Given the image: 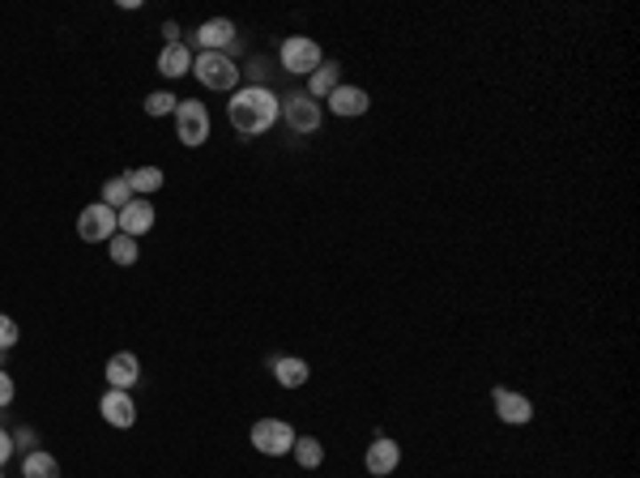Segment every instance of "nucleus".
<instances>
[{"mask_svg": "<svg viewBox=\"0 0 640 478\" xmlns=\"http://www.w3.org/2000/svg\"><path fill=\"white\" fill-rule=\"evenodd\" d=\"M282 116V103L274 99V90L265 86H244L227 103V120L239 137H260V132L274 129V120Z\"/></svg>", "mask_w": 640, "mask_h": 478, "instance_id": "nucleus-1", "label": "nucleus"}, {"mask_svg": "<svg viewBox=\"0 0 640 478\" xmlns=\"http://www.w3.org/2000/svg\"><path fill=\"white\" fill-rule=\"evenodd\" d=\"M192 73L205 90H235L239 86V65H235L227 52H201L192 56Z\"/></svg>", "mask_w": 640, "mask_h": 478, "instance_id": "nucleus-2", "label": "nucleus"}, {"mask_svg": "<svg viewBox=\"0 0 640 478\" xmlns=\"http://www.w3.org/2000/svg\"><path fill=\"white\" fill-rule=\"evenodd\" d=\"M277 60L286 73H316L324 60H320V47L316 39H308V35H291V39H282V52H277Z\"/></svg>", "mask_w": 640, "mask_h": 478, "instance_id": "nucleus-3", "label": "nucleus"}, {"mask_svg": "<svg viewBox=\"0 0 640 478\" xmlns=\"http://www.w3.org/2000/svg\"><path fill=\"white\" fill-rule=\"evenodd\" d=\"M252 444H256V453L282 457V453L295 449V427L282 423V418H260V423L252 427Z\"/></svg>", "mask_w": 640, "mask_h": 478, "instance_id": "nucleus-4", "label": "nucleus"}, {"mask_svg": "<svg viewBox=\"0 0 640 478\" xmlns=\"http://www.w3.org/2000/svg\"><path fill=\"white\" fill-rule=\"evenodd\" d=\"M77 235L85 243H103V239L120 235V222H116V210L103 205V201H94V205H85L82 218H77Z\"/></svg>", "mask_w": 640, "mask_h": 478, "instance_id": "nucleus-5", "label": "nucleus"}, {"mask_svg": "<svg viewBox=\"0 0 640 478\" xmlns=\"http://www.w3.org/2000/svg\"><path fill=\"white\" fill-rule=\"evenodd\" d=\"M175 132H180L184 146H205V137H210V111H205V103H180L175 108Z\"/></svg>", "mask_w": 640, "mask_h": 478, "instance_id": "nucleus-6", "label": "nucleus"}, {"mask_svg": "<svg viewBox=\"0 0 640 478\" xmlns=\"http://www.w3.org/2000/svg\"><path fill=\"white\" fill-rule=\"evenodd\" d=\"M282 116H286V124L295 132H316L320 129V103L312 94H291L286 103H282Z\"/></svg>", "mask_w": 640, "mask_h": 478, "instance_id": "nucleus-7", "label": "nucleus"}, {"mask_svg": "<svg viewBox=\"0 0 640 478\" xmlns=\"http://www.w3.org/2000/svg\"><path fill=\"white\" fill-rule=\"evenodd\" d=\"M116 222H120V235L141 239L154 227V205H149L146 196H132L124 210H116Z\"/></svg>", "mask_w": 640, "mask_h": 478, "instance_id": "nucleus-8", "label": "nucleus"}, {"mask_svg": "<svg viewBox=\"0 0 640 478\" xmlns=\"http://www.w3.org/2000/svg\"><path fill=\"white\" fill-rule=\"evenodd\" d=\"M99 410H103V418L111 427H120V432L137 423V402H132L124 389H107L103 397H99Z\"/></svg>", "mask_w": 640, "mask_h": 478, "instance_id": "nucleus-9", "label": "nucleus"}, {"mask_svg": "<svg viewBox=\"0 0 640 478\" xmlns=\"http://www.w3.org/2000/svg\"><path fill=\"white\" fill-rule=\"evenodd\" d=\"M397 461H402V449L388 440V435H376L372 444H367V474L372 478H384L397 470Z\"/></svg>", "mask_w": 640, "mask_h": 478, "instance_id": "nucleus-10", "label": "nucleus"}, {"mask_svg": "<svg viewBox=\"0 0 640 478\" xmlns=\"http://www.w3.org/2000/svg\"><path fill=\"white\" fill-rule=\"evenodd\" d=\"M491 402H495V414H500L504 423H512V427H521V423H530L533 418L530 397H521V393H512V389H495L491 393Z\"/></svg>", "mask_w": 640, "mask_h": 478, "instance_id": "nucleus-11", "label": "nucleus"}, {"mask_svg": "<svg viewBox=\"0 0 640 478\" xmlns=\"http://www.w3.org/2000/svg\"><path fill=\"white\" fill-rule=\"evenodd\" d=\"M141 380V363H137V355H128V350H120V355H111L107 359V385L111 389H132Z\"/></svg>", "mask_w": 640, "mask_h": 478, "instance_id": "nucleus-12", "label": "nucleus"}, {"mask_svg": "<svg viewBox=\"0 0 640 478\" xmlns=\"http://www.w3.org/2000/svg\"><path fill=\"white\" fill-rule=\"evenodd\" d=\"M231 44H235V22H227V18H210L196 30V47L201 52H227Z\"/></svg>", "mask_w": 640, "mask_h": 478, "instance_id": "nucleus-13", "label": "nucleus"}, {"mask_svg": "<svg viewBox=\"0 0 640 478\" xmlns=\"http://www.w3.org/2000/svg\"><path fill=\"white\" fill-rule=\"evenodd\" d=\"M367 108H372V99H367L363 86H338L329 94V111L333 116H363Z\"/></svg>", "mask_w": 640, "mask_h": 478, "instance_id": "nucleus-14", "label": "nucleus"}, {"mask_svg": "<svg viewBox=\"0 0 640 478\" xmlns=\"http://www.w3.org/2000/svg\"><path fill=\"white\" fill-rule=\"evenodd\" d=\"M158 73L163 77H184V73H192V52L184 44H167L163 47V56H158Z\"/></svg>", "mask_w": 640, "mask_h": 478, "instance_id": "nucleus-15", "label": "nucleus"}, {"mask_svg": "<svg viewBox=\"0 0 640 478\" xmlns=\"http://www.w3.org/2000/svg\"><path fill=\"white\" fill-rule=\"evenodd\" d=\"M274 376L282 389H299V385H308L312 368H308L303 359H274Z\"/></svg>", "mask_w": 640, "mask_h": 478, "instance_id": "nucleus-16", "label": "nucleus"}, {"mask_svg": "<svg viewBox=\"0 0 640 478\" xmlns=\"http://www.w3.org/2000/svg\"><path fill=\"white\" fill-rule=\"evenodd\" d=\"M338 86H341V65H320L316 73L308 77V94H312V99H329Z\"/></svg>", "mask_w": 640, "mask_h": 478, "instance_id": "nucleus-17", "label": "nucleus"}, {"mask_svg": "<svg viewBox=\"0 0 640 478\" xmlns=\"http://www.w3.org/2000/svg\"><path fill=\"white\" fill-rule=\"evenodd\" d=\"M21 474L26 478H60V461L52 453H26V461H21Z\"/></svg>", "mask_w": 640, "mask_h": 478, "instance_id": "nucleus-18", "label": "nucleus"}, {"mask_svg": "<svg viewBox=\"0 0 640 478\" xmlns=\"http://www.w3.org/2000/svg\"><path fill=\"white\" fill-rule=\"evenodd\" d=\"M128 188H132V196H149L163 188V171L158 167H137V171H124Z\"/></svg>", "mask_w": 640, "mask_h": 478, "instance_id": "nucleus-19", "label": "nucleus"}, {"mask_svg": "<svg viewBox=\"0 0 640 478\" xmlns=\"http://www.w3.org/2000/svg\"><path fill=\"white\" fill-rule=\"evenodd\" d=\"M295 461L303 466V470H316L320 461H324V444H320L316 435H295Z\"/></svg>", "mask_w": 640, "mask_h": 478, "instance_id": "nucleus-20", "label": "nucleus"}, {"mask_svg": "<svg viewBox=\"0 0 640 478\" xmlns=\"http://www.w3.org/2000/svg\"><path fill=\"white\" fill-rule=\"evenodd\" d=\"M107 252H111L116 265H137V257H141V248H137L132 235H111L107 239Z\"/></svg>", "mask_w": 640, "mask_h": 478, "instance_id": "nucleus-21", "label": "nucleus"}, {"mask_svg": "<svg viewBox=\"0 0 640 478\" xmlns=\"http://www.w3.org/2000/svg\"><path fill=\"white\" fill-rule=\"evenodd\" d=\"M128 201H132V188H128L124 175L107 179V184H103V205H111V210H124Z\"/></svg>", "mask_w": 640, "mask_h": 478, "instance_id": "nucleus-22", "label": "nucleus"}, {"mask_svg": "<svg viewBox=\"0 0 640 478\" xmlns=\"http://www.w3.org/2000/svg\"><path fill=\"white\" fill-rule=\"evenodd\" d=\"M175 108H180V99H175L171 90H154V94H146V111H149V116H171Z\"/></svg>", "mask_w": 640, "mask_h": 478, "instance_id": "nucleus-23", "label": "nucleus"}, {"mask_svg": "<svg viewBox=\"0 0 640 478\" xmlns=\"http://www.w3.org/2000/svg\"><path fill=\"white\" fill-rule=\"evenodd\" d=\"M9 347H18V321L0 312V350H9Z\"/></svg>", "mask_w": 640, "mask_h": 478, "instance_id": "nucleus-24", "label": "nucleus"}, {"mask_svg": "<svg viewBox=\"0 0 640 478\" xmlns=\"http://www.w3.org/2000/svg\"><path fill=\"white\" fill-rule=\"evenodd\" d=\"M9 402H13V376H9V371L0 368V410H4Z\"/></svg>", "mask_w": 640, "mask_h": 478, "instance_id": "nucleus-25", "label": "nucleus"}, {"mask_svg": "<svg viewBox=\"0 0 640 478\" xmlns=\"http://www.w3.org/2000/svg\"><path fill=\"white\" fill-rule=\"evenodd\" d=\"M13 449H26V453H35V432H30V427L13 432Z\"/></svg>", "mask_w": 640, "mask_h": 478, "instance_id": "nucleus-26", "label": "nucleus"}, {"mask_svg": "<svg viewBox=\"0 0 640 478\" xmlns=\"http://www.w3.org/2000/svg\"><path fill=\"white\" fill-rule=\"evenodd\" d=\"M9 457H13V435H9L4 427H0V466H4Z\"/></svg>", "mask_w": 640, "mask_h": 478, "instance_id": "nucleus-27", "label": "nucleus"}, {"mask_svg": "<svg viewBox=\"0 0 640 478\" xmlns=\"http://www.w3.org/2000/svg\"><path fill=\"white\" fill-rule=\"evenodd\" d=\"M248 77H252V86H260V77H265V65H260V60H252V68H248Z\"/></svg>", "mask_w": 640, "mask_h": 478, "instance_id": "nucleus-28", "label": "nucleus"}, {"mask_svg": "<svg viewBox=\"0 0 640 478\" xmlns=\"http://www.w3.org/2000/svg\"><path fill=\"white\" fill-rule=\"evenodd\" d=\"M163 35H167V44H180V26H175V22L163 26Z\"/></svg>", "mask_w": 640, "mask_h": 478, "instance_id": "nucleus-29", "label": "nucleus"}, {"mask_svg": "<svg viewBox=\"0 0 640 478\" xmlns=\"http://www.w3.org/2000/svg\"><path fill=\"white\" fill-rule=\"evenodd\" d=\"M0 478H4V474H0Z\"/></svg>", "mask_w": 640, "mask_h": 478, "instance_id": "nucleus-30", "label": "nucleus"}]
</instances>
